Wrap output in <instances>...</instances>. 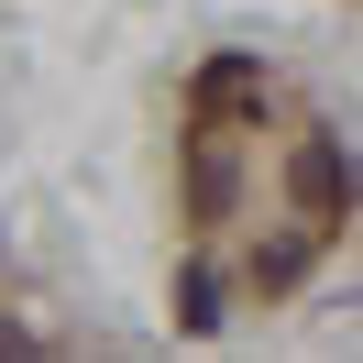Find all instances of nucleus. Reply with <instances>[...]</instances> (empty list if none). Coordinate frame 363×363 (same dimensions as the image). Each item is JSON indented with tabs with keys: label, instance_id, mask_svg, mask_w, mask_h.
Listing matches in <instances>:
<instances>
[{
	"label": "nucleus",
	"instance_id": "nucleus-3",
	"mask_svg": "<svg viewBox=\"0 0 363 363\" xmlns=\"http://www.w3.org/2000/svg\"><path fill=\"white\" fill-rule=\"evenodd\" d=\"M231 209V165H220V133H199V220Z\"/></svg>",
	"mask_w": 363,
	"mask_h": 363
},
{
	"label": "nucleus",
	"instance_id": "nucleus-2",
	"mask_svg": "<svg viewBox=\"0 0 363 363\" xmlns=\"http://www.w3.org/2000/svg\"><path fill=\"white\" fill-rule=\"evenodd\" d=\"M177 330H220V286H209L199 264L177 275Z\"/></svg>",
	"mask_w": 363,
	"mask_h": 363
},
{
	"label": "nucleus",
	"instance_id": "nucleus-1",
	"mask_svg": "<svg viewBox=\"0 0 363 363\" xmlns=\"http://www.w3.org/2000/svg\"><path fill=\"white\" fill-rule=\"evenodd\" d=\"M286 199L308 209V220H330V209L352 199V165H341V143H297V155H286Z\"/></svg>",
	"mask_w": 363,
	"mask_h": 363
},
{
	"label": "nucleus",
	"instance_id": "nucleus-4",
	"mask_svg": "<svg viewBox=\"0 0 363 363\" xmlns=\"http://www.w3.org/2000/svg\"><path fill=\"white\" fill-rule=\"evenodd\" d=\"M253 275H264V286H297V275H308V242H264V253H253Z\"/></svg>",
	"mask_w": 363,
	"mask_h": 363
}]
</instances>
